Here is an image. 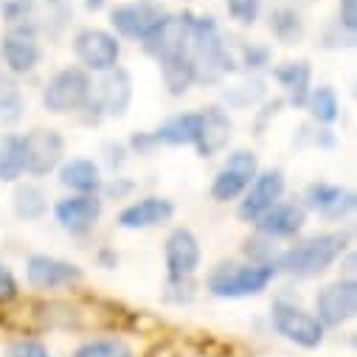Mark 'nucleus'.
Listing matches in <instances>:
<instances>
[{
  "mask_svg": "<svg viewBox=\"0 0 357 357\" xmlns=\"http://www.w3.org/2000/svg\"><path fill=\"white\" fill-rule=\"evenodd\" d=\"M186 54L195 65V82L214 84L231 70V54L220 37V29L211 17H195L189 20V43Z\"/></svg>",
  "mask_w": 357,
  "mask_h": 357,
  "instance_id": "obj_1",
  "label": "nucleus"
},
{
  "mask_svg": "<svg viewBox=\"0 0 357 357\" xmlns=\"http://www.w3.org/2000/svg\"><path fill=\"white\" fill-rule=\"evenodd\" d=\"M346 234H318L310 236L298 245H293L290 250L279 253L276 259V271L296 276V279H310L324 273L326 267H332L335 259H340V253L346 250Z\"/></svg>",
  "mask_w": 357,
  "mask_h": 357,
  "instance_id": "obj_2",
  "label": "nucleus"
},
{
  "mask_svg": "<svg viewBox=\"0 0 357 357\" xmlns=\"http://www.w3.org/2000/svg\"><path fill=\"white\" fill-rule=\"evenodd\" d=\"M273 264H236V261H222L217 264L208 276V290L217 298H245V296H259L267 290L276 279Z\"/></svg>",
  "mask_w": 357,
  "mask_h": 357,
  "instance_id": "obj_3",
  "label": "nucleus"
},
{
  "mask_svg": "<svg viewBox=\"0 0 357 357\" xmlns=\"http://www.w3.org/2000/svg\"><path fill=\"white\" fill-rule=\"evenodd\" d=\"M93 93V82L91 73L84 68H62L54 73V79L45 84L43 91V105L48 113H76L91 102Z\"/></svg>",
  "mask_w": 357,
  "mask_h": 357,
  "instance_id": "obj_4",
  "label": "nucleus"
},
{
  "mask_svg": "<svg viewBox=\"0 0 357 357\" xmlns=\"http://www.w3.org/2000/svg\"><path fill=\"white\" fill-rule=\"evenodd\" d=\"M256 174H259V160L253 152H248V149L231 152L211 183V197L217 203H231V200L242 197Z\"/></svg>",
  "mask_w": 357,
  "mask_h": 357,
  "instance_id": "obj_5",
  "label": "nucleus"
},
{
  "mask_svg": "<svg viewBox=\"0 0 357 357\" xmlns=\"http://www.w3.org/2000/svg\"><path fill=\"white\" fill-rule=\"evenodd\" d=\"M271 321H273V329L287 337L290 343L301 346V349H318L324 343V326L315 315L304 312L301 307L296 304H273V312H271Z\"/></svg>",
  "mask_w": 357,
  "mask_h": 357,
  "instance_id": "obj_6",
  "label": "nucleus"
},
{
  "mask_svg": "<svg viewBox=\"0 0 357 357\" xmlns=\"http://www.w3.org/2000/svg\"><path fill=\"white\" fill-rule=\"evenodd\" d=\"M73 51L84 70H96V73L113 70L121 56L119 40L102 29H82L73 40Z\"/></svg>",
  "mask_w": 357,
  "mask_h": 357,
  "instance_id": "obj_7",
  "label": "nucleus"
},
{
  "mask_svg": "<svg viewBox=\"0 0 357 357\" xmlns=\"http://www.w3.org/2000/svg\"><path fill=\"white\" fill-rule=\"evenodd\" d=\"M20 144H23V169L34 177L48 174L62 163L65 141L56 130H31L29 135L20 138Z\"/></svg>",
  "mask_w": 357,
  "mask_h": 357,
  "instance_id": "obj_8",
  "label": "nucleus"
},
{
  "mask_svg": "<svg viewBox=\"0 0 357 357\" xmlns=\"http://www.w3.org/2000/svg\"><path fill=\"white\" fill-rule=\"evenodd\" d=\"M284 195V174L279 169H267L253 177V183L245 189V200L239 206V217L245 222H259L267 211H271Z\"/></svg>",
  "mask_w": 357,
  "mask_h": 357,
  "instance_id": "obj_9",
  "label": "nucleus"
},
{
  "mask_svg": "<svg viewBox=\"0 0 357 357\" xmlns=\"http://www.w3.org/2000/svg\"><path fill=\"white\" fill-rule=\"evenodd\" d=\"M315 307H318V321L321 326H343L346 321L354 318L357 312V284L354 279H340L335 284H326L318 298H315Z\"/></svg>",
  "mask_w": 357,
  "mask_h": 357,
  "instance_id": "obj_10",
  "label": "nucleus"
},
{
  "mask_svg": "<svg viewBox=\"0 0 357 357\" xmlns=\"http://www.w3.org/2000/svg\"><path fill=\"white\" fill-rule=\"evenodd\" d=\"M166 273H169V282H177V279H192L200 267V242L197 236L189 231V228H174L166 239Z\"/></svg>",
  "mask_w": 357,
  "mask_h": 357,
  "instance_id": "obj_11",
  "label": "nucleus"
},
{
  "mask_svg": "<svg viewBox=\"0 0 357 357\" xmlns=\"http://www.w3.org/2000/svg\"><path fill=\"white\" fill-rule=\"evenodd\" d=\"M189 20H192V15H163L160 23L141 40L144 48H146V54H152L155 59L174 56V54H186Z\"/></svg>",
  "mask_w": 357,
  "mask_h": 357,
  "instance_id": "obj_12",
  "label": "nucleus"
},
{
  "mask_svg": "<svg viewBox=\"0 0 357 357\" xmlns=\"http://www.w3.org/2000/svg\"><path fill=\"white\" fill-rule=\"evenodd\" d=\"M163 15H166V12H163L158 3H152V0H135V3H121V6H116V9L110 12V23H113V29H116L121 37L141 43V40L160 23Z\"/></svg>",
  "mask_w": 357,
  "mask_h": 357,
  "instance_id": "obj_13",
  "label": "nucleus"
},
{
  "mask_svg": "<svg viewBox=\"0 0 357 357\" xmlns=\"http://www.w3.org/2000/svg\"><path fill=\"white\" fill-rule=\"evenodd\" d=\"M26 276H29V284L37 287V290H56V287L79 284L84 273L79 271L76 264H70V261H62V259L37 253L26 264Z\"/></svg>",
  "mask_w": 357,
  "mask_h": 357,
  "instance_id": "obj_14",
  "label": "nucleus"
},
{
  "mask_svg": "<svg viewBox=\"0 0 357 357\" xmlns=\"http://www.w3.org/2000/svg\"><path fill=\"white\" fill-rule=\"evenodd\" d=\"M231 132H234V124L228 113L222 107H206L203 113H197V132L192 144L197 146L200 158H211L228 146Z\"/></svg>",
  "mask_w": 357,
  "mask_h": 357,
  "instance_id": "obj_15",
  "label": "nucleus"
},
{
  "mask_svg": "<svg viewBox=\"0 0 357 357\" xmlns=\"http://www.w3.org/2000/svg\"><path fill=\"white\" fill-rule=\"evenodd\" d=\"M130 102H132V76L124 68L116 65L96 84V107L102 110V116L119 119V116L127 113Z\"/></svg>",
  "mask_w": 357,
  "mask_h": 357,
  "instance_id": "obj_16",
  "label": "nucleus"
},
{
  "mask_svg": "<svg viewBox=\"0 0 357 357\" xmlns=\"http://www.w3.org/2000/svg\"><path fill=\"white\" fill-rule=\"evenodd\" d=\"M56 222L70 234L91 231L102 217V200L96 195H73L54 206Z\"/></svg>",
  "mask_w": 357,
  "mask_h": 357,
  "instance_id": "obj_17",
  "label": "nucleus"
},
{
  "mask_svg": "<svg viewBox=\"0 0 357 357\" xmlns=\"http://www.w3.org/2000/svg\"><path fill=\"white\" fill-rule=\"evenodd\" d=\"M0 51H3V59H6L12 73H31L40 62V43H37L34 31L26 26H15L3 37Z\"/></svg>",
  "mask_w": 357,
  "mask_h": 357,
  "instance_id": "obj_18",
  "label": "nucleus"
},
{
  "mask_svg": "<svg viewBox=\"0 0 357 357\" xmlns=\"http://www.w3.org/2000/svg\"><path fill=\"white\" fill-rule=\"evenodd\" d=\"M174 214V203L166 197H144L138 203H130L121 214H119V225L127 231H144V228H155L169 222Z\"/></svg>",
  "mask_w": 357,
  "mask_h": 357,
  "instance_id": "obj_19",
  "label": "nucleus"
},
{
  "mask_svg": "<svg viewBox=\"0 0 357 357\" xmlns=\"http://www.w3.org/2000/svg\"><path fill=\"white\" fill-rule=\"evenodd\" d=\"M59 183L76 195H96L102 189V169L87 158H73L59 166Z\"/></svg>",
  "mask_w": 357,
  "mask_h": 357,
  "instance_id": "obj_20",
  "label": "nucleus"
},
{
  "mask_svg": "<svg viewBox=\"0 0 357 357\" xmlns=\"http://www.w3.org/2000/svg\"><path fill=\"white\" fill-rule=\"evenodd\" d=\"M307 222V214L301 206H284V203H276L271 211H267L256 228L261 236H271V239H282V236H293L304 228Z\"/></svg>",
  "mask_w": 357,
  "mask_h": 357,
  "instance_id": "obj_21",
  "label": "nucleus"
},
{
  "mask_svg": "<svg viewBox=\"0 0 357 357\" xmlns=\"http://www.w3.org/2000/svg\"><path fill=\"white\" fill-rule=\"evenodd\" d=\"M307 206L326 217H343L354 208V195L329 183H312L307 189Z\"/></svg>",
  "mask_w": 357,
  "mask_h": 357,
  "instance_id": "obj_22",
  "label": "nucleus"
},
{
  "mask_svg": "<svg viewBox=\"0 0 357 357\" xmlns=\"http://www.w3.org/2000/svg\"><path fill=\"white\" fill-rule=\"evenodd\" d=\"M160 62V79L166 84L169 96H183L189 87L195 84V65L189 59V54H174V56H163Z\"/></svg>",
  "mask_w": 357,
  "mask_h": 357,
  "instance_id": "obj_23",
  "label": "nucleus"
},
{
  "mask_svg": "<svg viewBox=\"0 0 357 357\" xmlns=\"http://www.w3.org/2000/svg\"><path fill=\"white\" fill-rule=\"evenodd\" d=\"M273 76L279 79V84L287 91L293 105H304L310 96V82H312V70L307 62H284L273 70Z\"/></svg>",
  "mask_w": 357,
  "mask_h": 357,
  "instance_id": "obj_24",
  "label": "nucleus"
},
{
  "mask_svg": "<svg viewBox=\"0 0 357 357\" xmlns=\"http://www.w3.org/2000/svg\"><path fill=\"white\" fill-rule=\"evenodd\" d=\"M195 132H197V113H177L169 121H163L152 132V138H155V144L183 146V144H192L195 141Z\"/></svg>",
  "mask_w": 357,
  "mask_h": 357,
  "instance_id": "obj_25",
  "label": "nucleus"
},
{
  "mask_svg": "<svg viewBox=\"0 0 357 357\" xmlns=\"http://www.w3.org/2000/svg\"><path fill=\"white\" fill-rule=\"evenodd\" d=\"M48 211V197L37 183H20L15 189V214L20 220H43Z\"/></svg>",
  "mask_w": 357,
  "mask_h": 357,
  "instance_id": "obj_26",
  "label": "nucleus"
},
{
  "mask_svg": "<svg viewBox=\"0 0 357 357\" xmlns=\"http://www.w3.org/2000/svg\"><path fill=\"white\" fill-rule=\"evenodd\" d=\"M23 144L20 135H0V181L15 183L17 177H23Z\"/></svg>",
  "mask_w": 357,
  "mask_h": 357,
  "instance_id": "obj_27",
  "label": "nucleus"
},
{
  "mask_svg": "<svg viewBox=\"0 0 357 357\" xmlns=\"http://www.w3.org/2000/svg\"><path fill=\"white\" fill-rule=\"evenodd\" d=\"M304 107H307V110L312 113V119L321 121V124H332V121L340 119V102H337V93L332 91V87H326V84H324V87H315V91H310Z\"/></svg>",
  "mask_w": 357,
  "mask_h": 357,
  "instance_id": "obj_28",
  "label": "nucleus"
},
{
  "mask_svg": "<svg viewBox=\"0 0 357 357\" xmlns=\"http://www.w3.org/2000/svg\"><path fill=\"white\" fill-rule=\"evenodd\" d=\"M271 29H273V34H276L284 45L298 43L301 34H304V23H301V17H298L293 9H276V12L271 15Z\"/></svg>",
  "mask_w": 357,
  "mask_h": 357,
  "instance_id": "obj_29",
  "label": "nucleus"
},
{
  "mask_svg": "<svg viewBox=\"0 0 357 357\" xmlns=\"http://www.w3.org/2000/svg\"><path fill=\"white\" fill-rule=\"evenodd\" d=\"M73 357H132V349L124 343V340H110V337H102V340H87L82 343Z\"/></svg>",
  "mask_w": 357,
  "mask_h": 357,
  "instance_id": "obj_30",
  "label": "nucleus"
},
{
  "mask_svg": "<svg viewBox=\"0 0 357 357\" xmlns=\"http://www.w3.org/2000/svg\"><path fill=\"white\" fill-rule=\"evenodd\" d=\"M261 96H264V84H261L259 79H253V82H248V84H239V87H234V91L225 93V99H228L231 105H236V107L256 105Z\"/></svg>",
  "mask_w": 357,
  "mask_h": 357,
  "instance_id": "obj_31",
  "label": "nucleus"
},
{
  "mask_svg": "<svg viewBox=\"0 0 357 357\" xmlns=\"http://www.w3.org/2000/svg\"><path fill=\"white\" fill-rule=\"evenodd\" d=\"M225 3H228L231 17L242 26H250L259 17V9H261V0H225Z\"/></svg>",
  "mask_w": 357,
  "mask_h": 357,
  "instance_id": "obj_32",
  "label": "nucleus"
},
{
  "mask_svg": "<svg viewBox=\"0 0 357 357\" xmlns=\"http://www.w3.org/2000/svg\"><path fill=\"white\" fill-rule=\"evenodd\" d=\"M23 110H26L23 96L15 91V87H9V91L3 93V99H0V119H3L6 124H15L23 116Z\"/></svg>",
  "mask_w": 357,
  "mask_h": 357,
  "instance_id": "obj_33",
  "label": "nucleus"
},
{
  "mask_svg": "<svg viewBox=\"0 0 357 357\" xmlns=\"http://www.w3.org/2000/svg\"><path fill=\"white\" fill-rule=\"evenodd\" d=\"M6 357H51V354H48L45 343H40L34 337H20V340H15L9 346Z\"/></svg>",
  "mask_w": 357,
  "mask_h": 357,
  "instance_id": "obj_34",
  "label": "nucleus"
},
{
  "mask_svg": "<svg viewBox=\"0 0 357 357\" xmlns=\"http://www.w3.org/2000/svg\"><path fill=\"white\" fill-rule=\"evenodd\" d=\"M17 298V279L6 264H0V304H9Z\"/></svg>",
  "mask_w": 357,
  "mask_h": 357,
  "instance_id": "obj_35",
  "label": "nucleus"
},
{
  "mask_svg": "<svg viewBox=\"0 0 357 357\" xmlns=\"http://www.w3.org/2000/svg\"><path fill=\"white\" fill-rule=\"evenodd\" d=\"M340 26L354 34L357 29V0H340Z\"/></svg>",
  "mask_w": 357,
  "mask_h": 357,
  "instance_id": "obj_36",
  "label": "nucleus"
},
{
  "mask_svg": "<svg viewBox=\"0 0 357 357\" xmlns=\"http://www.w3.org/2000/svg\"><path fill=\"white\" fill-rule=\"evenodd\" d=\"M242 56H245V65L248 68H261L271 54H267V48H253L250 45V48H242Z\"/></svg>",
  "mask_w": 357,
  "mask_h": 357,
  "instance_id": "obj_37",
  "label": "nucleus"
},
{
  "mask_svg": "<svg viewBox=\"0 0 357 357\" xmlns=\"http://www.w3.org/2000/svg\"><path fill=\"white\" fill-rule=\"evenodd\" d=\"M31 9V0H9V3L3 6V15L9 20H23V15Z\"/></svg>",
  "mask_w": 357,
  "mask_h": 357,
  "instance_id": "obj_38",
  "label": "nucleus"
},
{
  "mask_svg": "<svg viewBox=\"0 0 357 357\" xmlns=\"http://www.w3.org/2000/svg\"><path fill=\"white\" fill-rule=\"evenodd\" d=\"M102 3H105V0H87V9H91V12H99Z\"/></svg>",
  "mask_w": 357,
  "mask_h": 357,
  "instance_id": "obj_39",
  "label": "nucleus"
},
{
  "mask_svg": "<svg viewBox=\"0 0 357 357\" xmlns=\"http://www.w3.org/2000/svg\"><path fill=\"white\" fill-rule=\"evenodd\" d=\"M45 3H68V0H45Z\"/></svg>",
  "mask_w": 357,
  "mask_h": 357,
  "instance_id": "obj_40",
  "label": "nucleus"
}]
</instances>
